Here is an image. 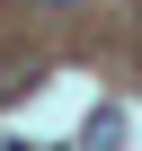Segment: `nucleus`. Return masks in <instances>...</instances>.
<instances>
[{
	"instance_id": "f257e3e1",
	"label": "nucleus",
	"mask_w": 142,
	"mask_h": 151,
	"mask_svg": "<svg viewBox=\"0 0 142 151\" xmlns=\"http://www.w3.org/2000/svg\"><path fill=\"white\" fill-rule=\"evenodd\" d=\"M9 151H44V142H9Z\"/></svg>"
}]
</instances>
